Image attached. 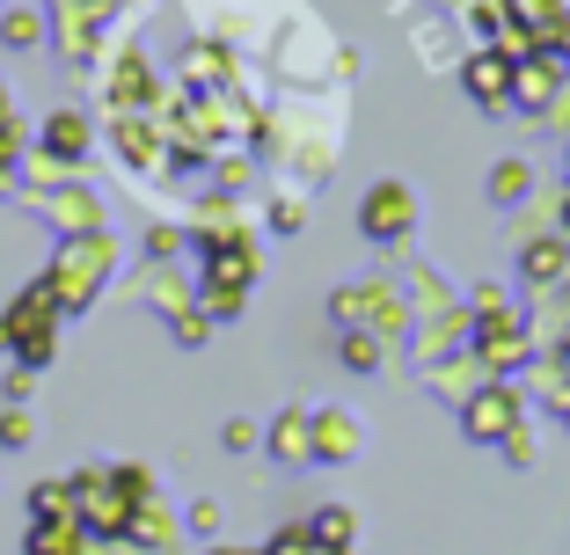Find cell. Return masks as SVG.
<instances>
[{
	"mask_svg": "<svg viewBox=\"0 0 570 555\" xmlns=\"http://www.w3.org/2000/svg\"><path fill=\"white\" fill-rule=\"evenodd\" d=\"M563 205H570V198H563Z\"/></svg>",
	"mask_w": 570,
	"mask_h": 555,
	"instance_id": "11",
	"label": "cell"
},
{
	"mask_svg": "<svg viewBox=\"0 0 570 555\" xmlns=\"http://www.w3.org/2000/svg\"><path fill=\"white\" fill-rule=\"evenodd\" d=\"M410 227V190L403 184H373L366 190V235L373 241H395Z\"/></svg>",
	"mask_w": 570,
	"mask_h": 555,
	"instance_id": "3",
	"label": "cell"
},
{
	"mask_svg": "<svg viewBox=\"0 0 570 555\" xmlns=\"http://www.w3.org/2000/svg\"><path fill=\"white\" fill-rule=\"evenodd\" d=\"M358 454V424L352 417H315V460H352Z\"/></svg>",
	"mask_w": 570,
	"mask_h": 555,
	"instance_id": "4",
	"label": "cell"
},
{
	"mask_svg": "<svg viewBox=\"0 0 570 555\" xmlns=\"http://www.w3.org/2000/svg\"><path fill=\"white\" fill-rule=\"evenodd\" d=\"M213 555H242V548H213Z\"/></svg>",
	"mask_w": 570,
	"mask_h": 555,
	"instance_id": "10",
	"label": "cell"
},
{
	"mask_svg": "<svg viewBox=\"0 0 570 555\" xmlns=\"http://www.w3.org/2000/svg\"><path fill=\"white\" fill-rule=\"evenodd\" d=\"M527 270H534V278H556V270H563V249H556V241H541V249L527 256Z\"/></svg>",
	"mask_w": 570,
	"mask_h": 555,
	"instance_id": "9",
	"label": "cell"
},
{
	"mask_svg": "<svg viewBox=\"0 0 570 555\" xmlns=\"http://www.w3.org/2000/svg\"><path fill=\"white\" fill-rule=\"evenodd\" d=\"M307 432H315L307 417H278V424H271V454H278V460H307V454H315V438H307Z\"/></svg>",
	"mask_w": 570,
	"mask_h": 555,
	"instance_id": "5",
	"label": "cell"
},
{
	"mask_svg": "<svg viewBox=\"0 0 570 555\" xmlns=\"http://www.w3.org/2000/svg\"><path fill=\"white\" fill-rule=\"evenodd\" d=\"M45 147L59 153V161H81V153H88V125H81V118H67V110H59V118L45 125Z\"/></svg>",
	"mask_w": 570,
	"mask_h": 555,
	"instance_id": "6",
	"label": "cell"
},
{
	"mask_svg": "<svg viewBox=\"0 0 570 555\" xmlns=\"http://www.w3.org/2000/svg\"><path fill=\"white\" fill-rule=\"evenodd\" d=\"M307 534H315L322 548H336V555H344V548H352V512H322V519L307 526Z\"/></svg>",
	"mask_w": 570,
	"mask_h": 555,
	"instance_id": "7",
	"label": "cell"
},
{
	"mask_svg": "<svg viewBox=\"0 0 570 555\" xmlns=\"http://www.w3.org/2000/svg\"><path fill=\"white\" fill-rule=\"evenodd\" d=\"M461 81H469V96L483 102V110H504V96H512V81H520V73H512V59H504V51H483V59H469V73H461Z\"/></svg>",
	"mask_w": 570,
	"mask_h": 555,
	"instance_id": "1",
	"label": "cell"
},
{
	"mask_svg": "<svg viewBox=\"0 0 570 555\" xmlns=\"http://www.w3.org/2000/svg\"><path fill=\"white\" fill-rule=\"evenodd\" d=\"M504 417H512V395H504V387H498V395H483V403H475V432H498Z\"/></svg>",
	"mask_w": 570,
	"mask_h": 555,
	"instance_id": "8",
	"label": "cell"
},
{
	"mask_svg": "<svg viewBox=\"0 0 570 555\" xmlns=\"http://www.w3.org/2000/svg\"><path fill=\"white\" fill-rule=\"evenodd\" d=\"M30 555H102V541L81 519H37L30 526Z\"/></svg>",
	"mask_w": 570,
	"mask_h": 555,
	"instance_id": "2",
	"label": "cell"
}]
</instances>
